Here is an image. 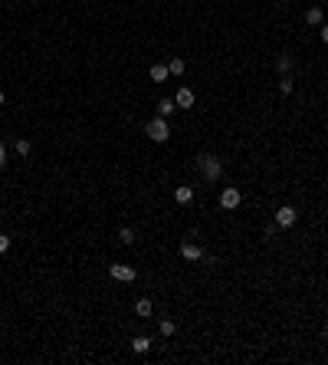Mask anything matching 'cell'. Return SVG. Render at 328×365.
<instances>
[{"instance_id": "obj_1", "label": "cell", "mask_w": 328, "mask_h": 365, "mask_svg": "<svg viewBox=\"0 0 328 365\" xmlns=\"http://www.w3.org/2000/svg\"><path fill=\"white\" fill-rule=\"evenodd\" d=\"M197 168H200V175L210 184H217L220 175H223V165H220V158H213V155H197Z\"/></svg>"}, {"instance_id": "obj_2", "label": "cell", "mask_w": 328, "mask_h": 365, "mask_svg": "<svg viewBox=\"0 0 328 365\" xmlns=\"http://www.w3.org/2000/svg\"><path fill=\"white\" fill-rule=\"evenodd\" d=\"M145 132H148L151 142H167V138H171V125H167V119H161V115L151 119L148 125H145Z\"/></svg>"}, {"instance_id": "obj_3", "label": "cell", "mask_w": 328, "mask_h": 365, "mask_svg": "<svg viewBox=\"0 0 328 365\" xmlns=\"http://www.w3.org/2000/svg\"><path fill=\"white\" fill-rule=\"evenodd\" d=\"M109 277L118 280V283H135V280H138V270H135V267H128V263H112V267H109Z\"/></svg>"}, {"instance_id": "obj_4", "label": "cell", "mask_w": 328, "mask_h": 365, "mask_svg": "<svg viewBox=\"0 0 328 365\" xmlns=\"http://www.w3.org/2000/svg\"><path fill=\"white\" fill-rule=\"evenodd\" d=\"M240 204H243L240 188H223L220 191V207H223V211H236Z\"/></svg>"}, {"instance_id": "obj_5", "label": "cell", "mask_w": 328, "mask_h": 365, "mask_svg": "<svg viewBox=\"0 0 328 365\" xmlns=\"http://www.w3.org/2000/svg\"><path fill=\"white\" fill-rule=\"evenodd\" d=\"M296 221H299V211L292 204H282L279 211H276V224H279V227H292Z\"/></svg>"}, {"instance_id": "obj_6", "label": "cell", "mask_w": 328, "mask_h": 365, "mask_svg": "<svg viewBox=\"0 0 328 365\" xmlns=\"http://www.w3.org/2000/svg\"><path fill=\"white\" fill-rule=\"evenodd\" d=\"M180 257L187 263H200L203 260V247H197L194 240H184V244H180Z\"/></svg>"}, {"instance_id": "obj_7", "label": "cell", "mask_w": 328, "mask_h": 365, "mask_svg": "<svg viewBox=\"0 0 328 365\" xmlns=\"http://www.w3.org/2000/svg\"><path fill=\"white\" fill-rule=\"evenodd\" d=\"M174 102H177V109H190V105L197 102V95H194V89H187V86H180L177 92H174Z\"/></svg>"}, {"instance_id": "obj_8", "label": "cell", "mask_w": 328, "mask_h": 365, "mask_svg": "<svg viewBox=\"0 0 328 365\" xmlns=\"http://www.w3.org/2000/svg\"><path fill=\"white\" fill-rule=\"evenodd\" d=\"M174 201H177V204H190V201H194V188H190V184H177Z\"/></svg>"}, {"instance_id": "obj_9", "label": "cell", "mask_w": 328, "mask_h": 365, "mask_svg": "<svg viewBox=\"0 0 328 365\" xmlns=\"http://www.w3.org/2000/svg\"><path fill=\"white\" fill-rule=\"evenodd\" d=\"M148 76H151V82H164L167 76H171V69H167L164 63H155V66L148 69Z\"/></svg>"}, {"instance_id": "obj_10", "label": "cell", "mask_w": 328, "mask_h": 365, "mask_svg": "<svg viewBox=\"0 0 328 365\" xmlns=\"http://www.w3.org/2000/svg\"><path fill=\"white\" fill-rule=\"evenodd\" d=\"M148 349H151V339H148V336H135V339H132V352H135V356H145Z\"/></svg>"}, {"instance_id": "obj_11", "label": "cell", "mask_w": 328, "mask_h": 365, "mask_svg": "<svg viewBox=\"0 0 328 365\" xmlns=\"http://www.w3.org/2000/svg\"><path fill=\"white\" fill-rule=\"evenodd\" d=\"M158 333H161L164 339H171V336L177 333V323H174V319H167V316H164L161 323H158Z\"/></svg>"}, {"instance_id": "obj_12", "label": "cell", "mask_w": 328, "mask_h": 365, "mask_svg": "<svg viewBox=\"0 0 328 365\" xmlns=\"http://www.w3.org/2000/svg\"><path fill=\"white\" fill-rule=\"evenodd\" d=\"M276 69H279L282 76H289V72H292V56L289 53H279V56H276Z\"/></svg>"}, {"instance_id": "obj_13", "label": "cell", "mask_w": 328, "mask_h": 365, "mask_svg": "<svg viewBox=\"0 0 328 365\" xmlns=\"http://www.w3.org/2000/svg\"><path fill=\"white\" fill-rule=\"evenodd\" d=\"M151 310H155V306H151V300H145V296H141V300L135 303V316H138V319H148V316H151Z\"/></svg>"}, {"instance_id": "obj_14", "label": "cell", "mask_w": 328, "mask_h": 365, "mask_svg": "<svg viewBox=\"0 0 328 365\" xmlns=\"http://www.w3.org/2000/svg\"><path fill=\"white\" fill-rule=\"evenodd\" d=\"M13 151L20 155V158H30V155H33V145L26 142V138H16V142H13Z\"/></svg>"}, {"instance_id": "obj_15", "label": "cell", "mask_w": 328, "mask_h": 365, "mask_svg": "<svg viewBox=\"0 0 328 365\" xmlns=\"http://www.w3.org/2000/svg\"><path fill=\"white\" fill-rule=\"evenodd\" d=\"M174 109H177V102H174V99H161V102H158V115H161V119H167Z\"/></svg>"}, {"instance_id": "obj_16", "label": "cell", "mask_w": 328, "mask_h": 365, "mask_svg": "<svg viewBox=\"0 0 328 365\" xmlns=\"http://www.w3.org/2000/svg\"><path fill=\"white\" fill-rule=\"evenodd\" d=\"M305 20L312 26H319V23H325V13H322V7H309V13H305Z\"/></svg>"}, {"instance_id": "obj_17", "label": "cell", "mask_w": 328, "mask_h": 365, "mask_svg": "<svg viewBox=\"0 0 328 365\" xmlns=\"http://www.w3.org/2000/svg\"><path fill=\"white\" fill-rule=\"evenodd\" d=\"M118 244L132 247V244H135V230H132V227H122V230H118Z\"/></svg>"}, {"instance_id": "obj_18", "label": "cell", "mask_w": 328, "mask_h": 365, "mask_svg": "<svg viewBox=\"0 0 328 365\" xmlns=\"http://www.w3.org/2000/svg\"><path fill=\"white\" fill-rule=\"evenodd\" d=\"M292 89H296V82H292V76H282V79H279V92H282V95H289Z\"/></svg>"}, {"instance_id": "obj_19", "label": "cell", "mask_w": 328, "mask_h": 365, "mask_svg": "<svg viewBox=\"0 0 328 365\" xmlns=\"http://www.w3.org/2000/svg\"><path fill=\"white\" fill-rule=\"evenodd\" d=\"M167 69H171V76H180V72H184V59H171Z\"/></svg>"}, {"instance_id": "obj_20", "label": "cell", "mask_w": 328, "mask_h": 365, "mask_svg": "<svg viewBox=\"0 0 328 365\" xmlns=\"http://www.w3.org/2000/svg\"><path fill=\"white\" fill-rule=\"evenodd\" d=\"M7 250H10V237H7V234H0V254H7Z\"/></svg>"}, {"instance_id": "obj_21", "label": "cell", "mask_w": 328, "mask_h": 365, "mask_svg": "<svg viewBox=\"0 0 328 365\" xmlns=\"http://www.w3.org/2000/svg\"><path fill=\"white\" fill-rule=\"evenodd\" d=\"M3 165H7V145L0 142V168H3Z\"/></svg>"}, {"instance_id": "obj_22", "label": "cell", "mask_w": 328, "mask_h": 365, "mask_svg": "<svg viewBox=\"0 0 328 365\" xmlns=\"http://www.w3.org/2000/svg\"><path fill=\"white\" fill-rule=\"evenodd\" d=\"M322 43L328 46V23H322Z\"/></svg>"}, {"instance_id": "obj_23", "label": "cell", "mask_w": 328, "mask_h": 365, "mask_svg": "<svg viewBox=\"0 0 328 365\" xmlns=\"http://www.w3.org/2000/svg\"><path fill=\"white\" fill-rule=\"evenodd\" d=\"M3 102H7V95H3V92H0V105H3Z\"/></svg>"}, {"instance_id": "obj_24", "label": "cell", "mask_w": 328, "mask_h": 365, "mask_svg": "<svg viewBox=\"0 0 328 365\" xmlns=\"http://www.w3.org/2000/svg\"><path fill=\"white\" fill-rule=\"evenodd\" d=\"M325 342H328V323H325Z\"/></svg>"}, {"instance_id": "obj_25", "label": "cell", "mask_w": 328, "mask_h": 365, "mask_svg": "<svg viewBox=\"0 0 328 365\" xmlns=\"http://www.w3.org/2000/svg\"><path fill=\"white\" fill-rule=\"evenodd\" d=\"M33 3H36V0H33Z\"/></svg>"}]
</instances>
